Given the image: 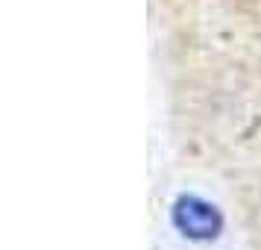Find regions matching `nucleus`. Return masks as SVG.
<instances>
[{
  "label": "nucleus",
  "instance_id": "nucleus-1",
  "mask_svg": "<svg viewBox=\"0 0 261 250\" xmlns=\"http://www.w3.org/2000/svg\"><path fill=\"white\" fill-rule=\"evenodd\" d=\"M173 224L179 226V233L197 241L214 238L223 226V218L217 212V206L202 197H179V203L173 206Z\"/></svg>",
  "mask_w": 261,
  "mask_h": 250
}]
</instances>
